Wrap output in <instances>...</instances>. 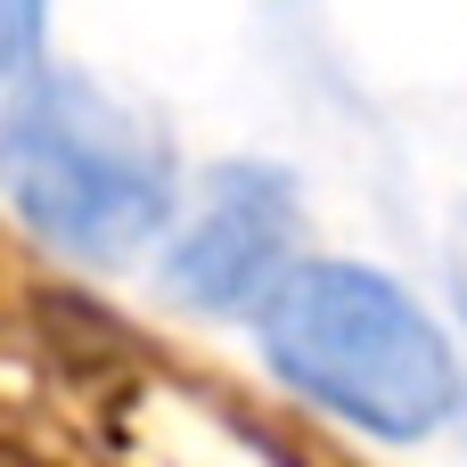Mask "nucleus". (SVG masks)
<instances>
[{"label": "nucleus", "instance_id": "7ed1b4c3", "mask_svg": "<svg viewBox=\"0 0 467 467\" xmlns=\"http://www.w3.org/2000/svg\"><path fill=\"white\" fill-rule=\"evenodd\" d=\"M164 254V296L189 312H263V296L304 263V189L271 156H222L181 197Z\"/></svg>", "mask_w": 467, "mask_h": 467}, {"label": "nucleus", "instance_id": "20e7f679", "mask_svg": "<svg viewBox=\"0 0 467 467\" xmlns=\"http://www.w3.org/2000/svg\"><path fill=\"white\" fill-rule=\"evenodd\" d=\"M49 25H57V0H0V115L49 66Z\"/></svg>", "mask_w": 467, "mask_h": 467}, {"label": "nucleus", "instance_id": "f257e3e1", "mask_svg": "<svg viewBox=\"0 0 467 467\" xmlns=\"http://www.w3.org/2000/svg\"><path fill=\"white\" fill-rule=\"evenodd\" d=\"M181 156L148 107L49 57L0 115V205L66 263L123 271L181 222Z\"/></svg>", "mask_w": 467, "mask_h": 467}, {"label": "nucleus", "instance_id": "f03ea898", "mask_svg": "<svg viewBox=\"0 0 467 467\" xmlns=\"http://www.w3.org/2000/svg\"><path fill=\"white\" fill-rule=\"evenodd\" d=\"M263 361L361 435L427 443L460 410V353L435 312L353 254H304L254 312Z\"/></svg>", "mask_w": 467, "mask_h": 467}]
</instances>
